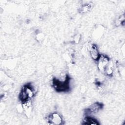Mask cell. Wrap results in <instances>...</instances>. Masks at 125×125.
I'll list each match as a JSON object with an SVG mask.
<instances>
[{"label":"cell","instance_id":"6da1fadb","mask_svg":"<svg viewBox=\"0 0 125 125\" xmlns=\"http://www.w3.org/2000/svg\"><path fill=\"white\" fill-rule=\"evenodd\" d=\"M70 78L68 75H65L63 78H54L52 84L55 90L58 92H67L70 89Z\"/></svg>","mask_w":125,"mask_h":125},{"label":"cell","instance_id":"7a4b0ae2","mask_svg":"<svg viewBox=\"0 0 125 125\" xmlns=\"http://www.w3.org/2000/svg\"><path fill=\"white\" fill-rule=\"evenodd\" d=\"M35 95L34 89L30 84H26L21 88L20 94L19 99L22 104L29 101Z\"/></svg>","mask_w":125,"mask_h":125},{"label":"cell","instance_id":"3957f363","mask_svg":"<svg viewBox=\"0 0 125 125\" xmlns=\"http://www.w3.org/2000/svg\"><path fill=\"white\" fill-rule=\"evenodd\" d=\"M103 104L100 102H95L91 104L89 107L84 110V113L86 115L96 114L103 107Z\"/></svg>","mask_w":125,"mask_h":125},{"label":"cell","instance_id":"277c9868","mask_svg":"<svg viewBox=\"0 0 125 125\" xmlns=\"http://www.w3.org/2000/svg\"><path fill=\"white\" fill-rule=\"evenodd\" d=\"M47 120L48 124L55 125H61L63 122L61 115L57 112H53L48 115L47 117Z\"/></svg>","mask_w":125,"mask_h":125},{"label":"cell","instance_id":"5b68a950","mask_svg":"<svg viewBox=\"0 0 125 125\" xmlns=\"http://www.w3.org/2000/svg\"><path fill=\"white\" fill-rule=\"evenodd\" d=\"M97 62V66L99 70L104 72L110 62V59L105 55L101 54Z\"/></svg>","mask_w":125,"mask_h":125},{"label":"cell","instance_id":"8992f818","mask_svg":"<svg viewBox=\"0 0 125 125\" xmlns=\"http://www.w3.org/2000/svg\"><path fill=\"white\" fill-rule=\"evenodd\" d=\"M89 52L92 59L95 61H97L101 54H100L98 50V48L96 44H93L91 46Z\"/></svg>","mask_w":125,"mask_h":125},{"label":"cell","instance_id":"52a82bcc","mask_svg":"<svg viewBox=\"0 0 125 125\" xmlns=\"http://www.w3.org/2000/svg\"><path fill=\"white\" fill-rule=\"evenodd\" d=\"M82 124L83 125H99V123L98 122V120L93 118L89 115H86V116L84 118Z\"/></svg>","mask_w":125,"mask_h":125},{"label":"cell","instance_id":"ba28073f","mask_svg":"<svg viewBox=\"0 0 125 125\" xmlns=\"http://www.w3.org/2000/svg\"><path fill=\"white\" fill-rule=\"evenodd\" d=\"M91 8H92L91 4L89 3H84L82 5L81 8H80L79 11L82 14H84L90 11Z\"/></svg>","mask_w":125,"mask_h":125}]
</instances>
